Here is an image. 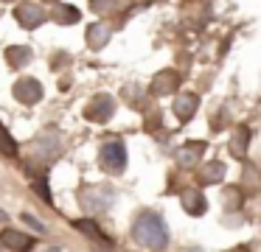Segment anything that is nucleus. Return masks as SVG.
<instances>
[{"label": "nucleus", "instance_id": "1", "mask_svg": "<svg viewBox=\"0 0 261 252\" xmlns=\"http://www.w3.org/2000/svg\"><path fill=\"white\" fill-rule=\"evenodd\" d=\"M132 233H135L138 244L146 246V249H154V252L169 244V227L160 218V213H141L135 227H132Z\"/></svg>", "mask_w": 261, "mask_h": 252}, {"label": "nucleus", "instance_id": "2", "mask_svg": "<svg viewBox=\"0 0 261 252\" xmlns=\"http://www.w3.org/2000/svg\"><path fill=\"white\" fill-rule=\"evenodd\" d=\"M113 199H115V193H113L110 185H87V188H82V193H79V202H82V207H85L87 213L107 210V207L113 205Z\"/></svg>", "mask_w": 261, "mask_h": 252}, {"label": "nucleus", "instance_id": "3", "mask_svg": "<svg viewBox=\"0 0 261 252\" xmlns=\"http://www.w3.org/2000/svg\"><path fill=\"white\" fill-rule=\"evenodd\" d=\"M126 165V149L121 140H110V143H104L101 149V168L110 174H121Z\"/></svg>", "mask_w": 261, "mask_h": 252}, {"label": "nucleus", "instance_id": "4", "mask_svg": "<svg viewBox=\"0 0 261 252\" xmlns=\"http://www.w3.org/2000/svg\"><path fill=\"white\" fill-rule=\"evenodd\" d=\"M113 112H115V101H113V95H96V98H93L90 104H87L85 115H87V121L104 123V121H110V118H113Z\"/></svg>", "mask_w": 261, "mask_h": 252}, {"label": "nucleus", "instance_id": "5", "mask_svg": "<svg viewBox=\"0 0 261 252\" xmlns=\"http://www.w3.org/2000/svg\"><path fill=\"white\" fill-rule=\"evenodd\" d=\"M14 98L20 104H37L42 98V84L37 78H29V76L17 78V84H14Z\"/></svg>", "mask_w": 261, "mask_h": 252}, {"label": "nucleus", "instance_id": "6", "mask_svg": "<svg viewBox=\"0 0 261 252\" xmlns=\"http://www.w3.org/2000/svg\"><path fill=\"white\" fill-rule=\"evenodd\" d=\"M14 14H17V20L23 22L25 28H37V25L45 22V11L34 3H20L17 9H14Z\"/></svg>", "mask_w": 261, "mask_h": 252}, {"label": "nucleus", "instance_id": "7", "mask_svg": "<svg viewBox=\"0 0 261 252\" xmlns=\"http://www.w3.org/2000/svg\"><path fill=\"white\" fill-rule=\"evenodd\" d=\"M202 154H205V143H202V140H191V143L180 146V149L174 151V157H177L180 165H197Z\"/></svg>", "mask_w": 261, "mask_h": 252}, {"label": "nucleus", "instance_id": "8", "mask_svg": "<svg viewBox=\"0 0 261 252\" xmlns=\"http://www.w3.org/2000/svg\"><path fill=\"white\" fill-rule=\"evenodd\" d=\"M180 202H182V207H186V210L191 213V216H202V213L208 210V202H205V196L199 193V190H194V188L182 190Z\"/></svg>", "mask_w": 261, "mask_h": 252}, {"label": "nucleus", "instance_id": "9", "mask_svg": "<svg viewBox=\"0 0 261 252\" xmlns=\"http://www.w3.org/2000/svg\"><path fill=\"white\" fill-rule=\"evenodd\" d=\"M197 106H199L197 95H177L174 104H171V109H174V115L180 118V121H188V118L197 112Z\"/></svg>", "mask_w": 261, "mask_h": 252}, {"label": "nucleus", "instance_id": "10", "mask_svg": "<svg viewBox=\"0 0 261 252\" xmlns=\"http://www.w3.org/2000/svg\"><path fill=\"white\" fill-rule=\"evenodd\" d=\"M59 151H62V140H59L57 134H45V137L37 140V154H40L42 160H54Z\"/></svg>", "mask_w": 261, "mask_h": 252}, {"label": "nucleus", "instance_id": "11", "mask_svg": "<svg viewBox=\"0 0 261 252\" xmlns=\"http://www.w3.org/2000/svg\"><path fill=\"white\" fill-rule=\"evenodd\" d=\"M3 244H6L9 249H14V252H25V249H31V246H34V241H31V235H25V233L6 230V233H3Z\"/></svg>", "mask_w": 261, "mask_h": 252}, {"label": "nucleus", "instance_id": "12", "mask_svg": "<svg viewBox=\"0 0 261 252\" xmlns=\"http://www.w3.org/2000/svg\"><path fill=\"white\" fill-rule=\"evenodd\" d=\"M180 84V76L177 73H169V70H163V73H158L154 76V81H152V93L154 95H166V93H171V90Z\"/></svg>", "mask_w": 261, "mask_h": 252}, {"label": "nucleus", "instance_id": "13", "mask_svg": "<svg viewBox=\"0 0 261 252\" xmlns=\"http://www.w3.org/2000/svg\"><path fill=\"white\" fill-rule=\"evenodd\" d=\"M110 42V28L107 25H101V22H96V25H90L87 28V45L90 48H104V45Z\"/></svg>", "mask_w": 261, "mask_h": 252}, {"label": "nucleus", "instance_id": "14", "mask_svg": "<svg viewBox=\"0 0 261 252\" xmlns=\"http://www.w3.org/2000/svg\"><path fill=\"white\" fill-rule=\"evenodd\" d=\"M6 59L12 67H25L31 62V50L25 48V45H14V48L6 50Z\"/></svg>", "mask_w": 261, "mask_h": 252}, {"label": "nucleus", "instance_id": "15", "mask_svg": "<svg viewBox=\"0 0 261 252\" xmlns=\"http://www.w3.org/2000/svg\"><path fill=\"white\" fill-rule=\"evenodd\" d=\"M79 17H82V11L76 9V6H59L57 9V14H54V20L59 22V25H73V22H79Z\"/></svg>", "mask_w": 261, "mask_h": 252}, {"label": "nucleus", "instance_id": "16", "mask_svg": "<svg viewBox=\"0 0 261 252\" xmlns=\"http://www.w3.org/2000/svg\"><path fill=\"white\" fill-rule=\"evenodd\" d=\"M0 154H6V157L17 154V143H14V137L6 132V126H3V123H0Z\"/></svg>", "mask_w": 261, "mask_h": 252}, {"label": "nucleus", "instance_id": "17", "mask_svg": "<svg viewBox=\"0 0 261 252\" xmlns=\"http://www.w3.org/2000/svg\"><path fill=\"white\" fill-rule=\"evenodd\" d=\"M247 137H250V132H247V129H239V132L236 134H233V146H230V149H233V154H236V157H244V154H247Z\"/></svg>", "mask_w": 261, "mask_h": 252}, {"label": "nucleus", "instance_id": "18", "mask_svg": "<svg viewBox=\"0 0 261 252\" xmlns=\"http://www.w3.org/2000/svg\"><path fill=\"white\" fill-rule=\"evenodd\" d=\"M225 177V162H208V168H202V182H216Z\"/></svg>", "mask_w": 261, "mask_h": 252}, {"label": "nucleus", "instance_id": "19", "mask_svg": "<svg viewBox=\"0 0 261 252\" xmlns=\"http://www.w3.org/2000/svg\"><path fill=\"white\" fill-rule=\"evenodd\" d=\"M76 227H79L87 238H101V230H98L96 221H90V218H79V221H76Z\"/></svg>", "mask_w": 261, "mask_h": 252}, {"label": "nucleus", "instance_id": "20", "mask_svg": "<svg viewBox=\"0 0 261 252\" xmlns=\"http://www.w3.org/2000/svg\"><path fill=\"white\" fill-rule=\"evenodd\" d=\"M23 221L29 224V227H34L37 233H45V224H42V221H37L34 216H29V213H23Z\"/></svg>", "mask_w": 261, "mask_h": 252}, {"label": "nucleus", "instance_id": "21", "mask_svg": "<svg viewBox=\"0 0 261 252\" xmlns=\"http://www.w3.org/2000/svg\"><path fill=\"white\" fill-rule=\"evenodd\" d=\"M121 0H93V9L96 11H110V6H118Z\"/></svg>", "mask_w": 261, "mask_h": 252}, {"label": "nucleus", "instance_id": "22", "mask_svg": "<svg viewBox=\"0 0 261 252\" xmlns=\"http://www.w3.org/2000/svg\"><path fill=\"white\" fill-rule=\"evenodd\" d=\"M34 190H40V193H42V199H45V202H51V193H48V188H45V179H40V182L34 185Z\"/></svg>", "mask_w": 261, "mask_h": 252}, {"label": "nucleus", "instance_id": "23", "mask_svg": "<svg viewBox=\"0 0 261 252\" xmlns=\"http://www.w3.org/2000/svg\"><path fill=\"white\" fill-rule=\"evenodd\" d=\"M42 252H70V249H59V246H48V249H42Z\"/></svg>", "mask_w": 261, "mask_h": 252}, {"label": "nucleus", "instance_id": "24", "mask_svg": "<svg viewBox=\"0 0 261 252\" xmlns=\"http://www.w3.org/2000/svg\"><path fill=\"white\" fill-rule=\"evenodd\" d=\"M186 252H202V249H186Z\"/></svg>", "mask_w": 261, "mask_h": 252}, {"label": "nucleus", "instance_id": "25", "mask_svg": "<svg viewBox=\"0 0 261 252\" xmlns=\"http://www.w3.org/2000/svg\"><path fill=\"white\" fill-rule=\"evenodd\" d=\"M3 3H14V0H3Z\"/></svg>", "mask_w": 261, "mask_h": 252}, {"label": "nucleus", "instance_id": "26", "mask_svg": "<svg viewBox=\"0 0 261 252\" xmlns=\"http://www.w3.org/2000/svg\"><path fill=\"white\" fill-rule=\"evenodd\" d=\"M48 3H54V0H48Z\"/></svg>", "mask_w": 261, "mask_h": 252}]
</instances>
